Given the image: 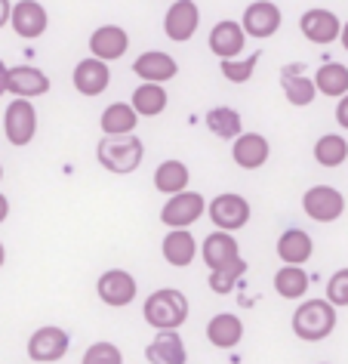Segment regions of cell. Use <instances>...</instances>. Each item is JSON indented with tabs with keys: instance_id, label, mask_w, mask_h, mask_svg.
I'll list each match as a JSON object with an SVG mask.
<instances>
[{
	"instance_id": "1",
	"label": "cell",
	"mask_w": 348,
	"mask_h": 364,
	"mask_svg": "<svg viewBox=\"0 0 348 364\" xmlns=\"http://www.w3.org/2000/svg\"><path fill=\"white\" fill-rule=\"evenodd\" d=\"M188 312H191L188 296L176 287L154 290V294H148V299H145V306H142V318L158 333L161 331H179V327L188 321Z\"/></svg>"
},
{
	"instance_id": "2",
	"label": "cell",
	"mask_w": 348,
	"mask_h": 364,
	"mask_svg": "<svg viewBox=\"0 0 348 364\" xmlns=\"http://www.w3.org/2000/svg\"><path fill=\"white\" fill-rule=\"evenodd\" d=\"M145 158V145L136 133L126 136H102L96 145V161L102 164L108 173H117V176H130L142 167Z\"/></svg>"
},
{
	"instance_id": "3",
	"label": "cell",
	"mask_w": 348,
	"mask_h": 364,
	"mask_svg": "<svg viewBox=\"0 0 348 364\" xmlns=\"http://www.w3.org/2000/svg\"><path fill=\"white\" fill-rule=\"evenodd\" d=\"M293 333L302 343H320L336 331V309L327 299H305L293 312Z\"/></svg>"
},
{
	"instance_id": "4",
	"label": "cell",
	"mask_w": 348,
	"mask_h": 364,
	"mask_svg": "<svg viewBox=\"0 0 348 364\" xmlns=\"http://www.w3.org/2000/svg\"><path fill=\"white\" fill-rule=\"evenodd\" d=\"M250 213H253L250 201L237 192H222L207 204V216H210V223L216 225V232H228V235L244 229V225L250 223Z\"/></svg>"
},
{
	"instance_id": "5",
	"label": "cell",
	"mask_w": 348,
	"mask_h": 364,
	"mask_svg": "<svg viewBox=\"0 0 348 364\" xmlns=\"http://www.w3.org/2000/svg\"><path fill=\"white\" fill-rule=\"evenodd\" d=\"M4 136L13 149H25L38 136V108L28 99H13L4 112Z\"/></svg>"
},
{
	"instance_id": "6",
	"label": "cell",
	"mask_w": 348,
	"mask_h": 364,
	"mask_svg": "<svg viewBox=\"0 0 348 364\" xmlns=\"http://www.w3.org/2000/svg\"><path fill=\"white\" fill-rule=\"evenodd\" d=\"M68 346H71V336H68L65 327L43 324L28 336V358L38 361V364L62 361L68 355Z\"/></svg>"
},
{
	"instance_id": "7",
	"label": "cell",
	"mask_w": 348,
	"mask_h": 364,
	"mask_svg": "<svg viewBox=\"0 0 348 364\" xmlns=\"http://www.w3.org/2000/svg\"><path fill=\"white\" fill-rule=\"evenodd\" d=\"M302 213L315 223H336L345 213V195L333 186H311L302 195Z\"/></svg>"
},
{
	"instance_id": "8",
	"label": "cell",
	"mask_w": 348,
	"mask_h": 364,
	"mask_svg": "<svg viewBox=\"0 0 348 364\" xmlns=\"http://www.w3.org/2000/svg\"><path fill=\"white\" fill-rule=\"evenodd\" d=\"M207 213V201L200 192H179L167 198V204L161 207V223L167 229H188L195 225L200 216Z\"/></svg>"
},
{
	"instance_id": "9",
	"label": "cell",
	"mask_w": 348,
	"mask_h": 364,
	"mask_svg": "<svg viewBox=\"0 0 348 364\" xmlns=\"http://www.w3.org/2000/svg\"><path fill=\"white\" fill-rule=\"evenodd\" d=\"M283 25V13L278 4L271 0H256L244 10V19H241V28L246 38H256V41H268L281 31Z\"/></svg>"
},
{
	"instance_id": "10",
	"label": "cell",
	"mask_w": 348,
	"mask_h": 364,
	"mask_svg": "<svg viewBox=\"0 0 348 364\" xmlns=\"http://www.w3.org/2000/svg\"><path fill=\"white\" fill-rule=\"evenodd\" d=\"M96 294H99V299H102L105 306L124 309V306H130L136 299V294H139V284H136V278L126 269H108L96 281Z\"/></svg>"
},
{
	"instance_id": "11",
	"label": "cell",
	"mask_w": 348,
	"mask_h": 364,
	"mask_svg": "<svg viewBox=\"0 0 348 364\" xmlns=\"http://www.w3.org/2000/svg\"><path fill=\"white\" fill-rule=\"evenodd\" d=\"M200 25V6L195 0H176L163 16V34L173 43H188Z\"/></svg>"
},
{
	"instance_id": "12",
	"label": "cell",
	"mask_w": 348,
	"mask_h": 364,
	"mask_svg": "<svg viewBox=\"0 0 348 364\" xmlns=\"http://www.w3.org/2000/svg\"><path fill=\"white\" fill-rule=\"evenodd\" d=\"M299 31H302V38H305V41L320 43V47H327V43L339 41L342 22H339V16H336L333 10H324V6H311V10L302 13V19H299Z\"/></svg>"
},
{
	"instance_id": "13",
	"label": "cell",
	"mask_w": 348,
	"mask_h": 364,
	"mask_svg": "<svg viewBox=\"0 0 348 364\" xmlns=\"http://www.w3.org/2000/svg\"><path fill=\"white\" fill-rule=\"evenodd\" d=\"M71 84H75V90L80 96L93 99V96H102L108 84H112V68H108V62H99L93 56L80 59L75 71H71Z\"/></svg>"
},
{
	"instance_id": "14",
	"label": "cell",
	"mask_w": 348,
	"mask_h": 364,
	"mask_svg": "<svg viewBox=\"0 0 348 364\" xmlns=\"http://www.w3.org/2000/svg\"><path fill=\"white\" fill-rule=\"evenodd\" d=\"M232 158L241 170H259L268 164L271 158V142L268 136L262 133H253V130H244L237 139L232 142Z\"/></svg>"
},
{
	"instance_id": "15",
	"label": "cell",
	"mask_w": 348,
	"mask_h": 364,
	"mask_svg": "<svg viewBox=\"0 0 348 364\" xmlns=\"http://www.w3.org/2000/svg\"><path fill=\"white\" fill-rule=\"evenodd\" d=\"M10 25L19 38L38 41V38H43V31H47L50 16H47V10H43L40 0H19V4H13Z\"/></svg>"
},
{
	"instance_id": "16",
	"label": "cell",
	"mask_w": 348,
	"mask_h": 364,
	"mask_svg": "<svg viewBox=\"0 0 348 364\" xmlns=\"http://www.w3.org/2000/svg\"><path fill=\"white\" fill-rule=\"evenodd\" d=\"M133 75L142 80V84H167L179 75V62L163 50H145L139 59L133 62Z\"/></svg>"
},
{
	"instance_id": "17",
	"label": "cell",
	"mask_w": 348,
	"mask_h": 364,
	"mask_svg": "<svg viewBox=\"0 0 348 364\" xmlns=\"http://www.w3.org/2000/svg\"><path fill=\"white\" fill-rule=\"evenodd\" d=\"M6 93H13L16 99H38L50 93V77L47 71L34 68V65H13L6 71Z\"/></svg>"
},
{
	"instance_id": "18",
	"label": "cell",
	"mask_w": 348,
	"mask_h": 364,
	"mask_svg": "<svg viewBox=\"0 0 348 364\" xmlns=\"http://www.w3.org/2000/svg\"><path fill=\"white\" fill-rule=\"evenodd\" d=\"M126 50H130V34H126L121 25H99V28L89 34V56L99 62H114V59H121Z\"/></svg>"
},
{
	"instance_id": "19",
	"label": "cell",
	"mask_w": 348,
	"mask_h": 364,
	"mask_svg": "<svg viewBox=\"0 0 348 364\" xmlns=\"http://www.w3.org/2000/svg\"><path fill=\"white\" fill-rule=\"evenodd\" d=\"M210 53L219 56V62H228V59H237L246 47V34L241 28V22L234 19H225V22H216L213 31H210Z\"/></svg>"
},
{
	"instance_id": "20",
	"label": "cell",
	"mask_w": 348,
	"mask_h": 364,
	"mask_svg": "<svg viewBox=\"0 0 348 364\" xmlns=\"http://www.w3.org/2000/svg\"><path fill=\"white\" fill-rule=\"evenodd\" d=\"M200 259H204V266L210 272H216V269L228 266V262L241 259V244L228 232H210L204 244H200Z\"/></svg>"
},
{
	"instance_id": "21",
	"label": "cell",
	"mask_w": 348,
	"mask_h": 364,
	"mask_svg": "<svg viewBox=\"0 0 348 364\" xmlns=\"http://www.w3.org/2000/svg\"><path fill=\"white\" fill-rule=\"evenodd\" d=\"M274 253L283 266H305L315 253V241L305 229H283L278 235V244H274Z\"/></svg>"
},
{
	"instance_id": "22",
	"label": "cell",
	"mask_w": 348,
	"mask_h": 364,
	"mask_svg": "<svg viewBox=\"0 0 348 364\" xmlns=\"http://www.w3.org/2000/svg\"><path fill=\"white\" fill-rule=\"evenodd\" d=\"M161 253L173 269H188L197 259V238L188 229H170L161 241Z\"/></svg>"
},
{
	"instance_id": "23",
	"label": "cell",
	"mask_w": 348,
	"mask_h": 364,
	"mask_svg": "<svg viewBox=\"0 0 348 364\" xmlns=\"http://www.w3.org/2000/svg\"><path fill=\"white\" fill-rule=\"evenodd\" d=\"M241 340H244V321L234 312H219L207 321V343L213 349L228 352L234 346H241Z\"/></svg>"
},
{
	"instance_id": "24",
	"label": "cell",
	"mask_w": 348,
	"mask_h": 364,
	"mask_svg": "<svg viewBox=\"0 0 348 364\" xmlns=\"http://www.w3.org/2000/svg\"><path fill=\"white\" fill-rule=\"evenodd\" d=\"M145 358H148V364H185V340L179 336V331H161L145 346Z\"/></svg>"
},
{
	"instance_id": "25",
	"label": "cell",
	"mask_w": 348,
	"mask_h": 364,
	"mask_svg": "<svg viewBox=\"0 0 348 364\" xmlns=\"http://www.w3.org/2000/svg\"><path fill=\"white\" fill-rule=\"evenodd\" d=\"M188 182H191V170L185 161H176V158H167L158 164V170H154V188H158L161 195H179V192H188Z\"/></svg>"
},
{
	"instance_id": "26",
	"label": "cell",
	"mask_w": 348,
	"mask_h": 364,
	"mask_svg": "<svg viewBox=\"0 0 348 364\" xmlns=\"http://www.w3.org/2000/svg\"><path fill=\"white\" fill-rule=\"evenodd\" d=\"M281 87H283V96H287L290 105L296 108H308L315 102L317 90H315V80L302 75V65H287L281 71Z\"/></svg>"
},
{
	"instance_id": "27",
	"label": "cell",
	"mask_w": 348,
	"mask_h": 364,
	"mask_svg": "<svg viewBox=\"0 0 348 364\" xmlns=\"http://www.w3.org/2000/svg\"><path fill=\"white\" fill-rule=\"evenodd\" d=\"M99 127H102V136H126L136 133L139 127V114L133 112L130 102H112L99 117Z\"/></svg>"
},
{
	"instance_id": "28",
	"label": "cell",
	"mask_w": 348,
	"mask_h": 364,
	"mask_svg": "<svg viewBox=\"0 0 348 364\" xmlns=\"http://www.w3.org/2000/svg\"><path fill=\"white\" fill-rule=\"evenodd\" d=\"M167 102H170L167 87H161V84H139L133 90V96H130V105H133V112L139 117L163 114L167 112Z\"/></svg>"
},
{
	"instance_id": "29",
	"label": "cell",
	"mask_w": 348,
	"mask_h": 364,
	"mask_svg": "<svg viewBox=\"0 0 348 364\" xmlns=\"http://www.w3.org/2000/svg\"><path fill=\"white\" fill-rule=\"evenodd\" d=\"M204 124H207V130L219 136V139H237V136L244 133V121H241V112H234L232 105H216V108H210L207 117H204Z\"/></svg>"
},
{
	"instance_id": "30",
	"label": "cell",
	"mask_w": 348,
	"mask_h": 364,
	"mask_svg": "<svg viewBox=\"0 0 348 364\" xmlns=\"http://www.w3.org/2000/svg\"><path fill=\"white\" fill-rule=\"evenodd\" d=\"M311 80H315L317 93H324L330 99H342L348 93V68L342 62H324Z\"/></svg>"
},
{
	"instance_id": "31",
	"label": "cell",
	"mask_w": 348,
	"mask_h": 364,
	"mask_svg": "<svg viewBox=\"0 0 348 364\" xmlns=\"http://www.w3.org/2000/svg\"><path fill=\"white\" fill-rule=\"evenodd\" d=\"M311 278L305 275L302 266H281L274 272V294L281 299H302L308 294Z\"/></svg>"
},
{
	"instance_id": "32",
	"label": "cell",
	"mask_w": 348,
	"mask_h": 364,
	"mask_svg": "<svg viewBox=\"0 0 348 364\" xmlns=\"http://www.w3.org/2000/svg\"><path fill=\"white\" fill-rule=\"evenodd\" d=\"M315 161L320 167L333 170V167H342L348 161V139L339 133H324L320 139L315 142Z\"/></svg>"
},
{
	"instance_id": "33",
	"label": "cell",
	"mask_w": 348,
	"mask_h": 364,
	"mask_svg": "<svg viewBox=\"0 0 348 364\" xmlns=\"http://www.w3.org/2000/svg\"><path fill=\"white\" fill-rule=\"evenodd\" d=\"M246 275V259H234V262H228V266L222 269H216V272H210V278H207V284L213 294L219 296H225V294H232V290L241 284V278Z\"/></svg>"
},
{
	"instance_id": "34",
	"label": "cell",
	"mask_w": 348,
	"mask_h": 364,
	"mask_svg": "<svg viewBox=\"0 0 348 364\" xmlns=\"http://www.w3.org/2000/svg\"><path fill=\"white\" fill-rule=\"evenodd\" d=\"M256 65H259V53H250V56H244V59L219 62V71H222V77L232 80V84H246V80L256 75Z\"/></svg>"
},
{
	"instance_id": "35",
	"label": "cell",
	"mask_w": 348,
	"mask_h": 364,
	"mask_svg": "<svg viewBox=\"0 0 348 364\" xmlns=\"http://www.w3.org/2000/svg\"><path fill=\"white\" fill-rule=\"evenodd\" d=\"M80 364H124V352L117 349L114 343L99 340V343H93V346H89V349L84 352Z\"/></svg>"
},
{
	"instance_id": "36",
	"label": "cell",
	"mask_w": 348,
	"mask_h": 364,
	"mask_svg": "<svg viewBox=\"0 0 348 364\" xmlns=\"http://www.w3.org/2000/svg\"><path fill=\"white\" fill-rule=\"evenodd\" d=\"M327 303L333 309L348 306V269L333 272V278L327 281Z\"/></svg>"
},
{
	"instance_id": "37",
	"label": "cell",
	"mask_w": 348,
	"mask_h": 364,
	"mask_svg": "<svg viewBox=\"0 0 348 364\" xmlns=\"http://www.w3.org/2000/svg\"><path fill=\"white\" fill-rule=\"evenodd\" d=\"M336 124L342 127V130H348V93L339 99V105H336Z\"/></svg>"
},
{
	"instance_id": "38",
	"label": "cell",
	"mask_w": 348,
	"mask_h": 364,
	"mask_svg": "<svg viewBox=\"0 0 348 364\" xmlns=\"http://www.w3.org/2000/svg\"><path fill=\"white\" fill-rule=\"evenodd\" d=\"M10 13H13V4H10V0H0V28H4V25H10Z\"/></svg>"
},
{
	"instance_id": "39",
	"label": "cell",
	"mask_w": 348,
	"mask_h": 364,
	"mask_svg": "<svg viewBox=\"0 0 348 364\" xmlns=\"http://www.w3.org/2000/svg\"><path fill=\"white\" fill-rule=\"evenodd\" d=\"M6 216H10V201H6V195L0 192V225L6 223Z\"/></svg>"
},
{
	"instance_id": "40",
	"label": "cell",
	"mask_w": 348,
	"mask_h": 364,
	"mask_svg": "<svg viewBox=\"0 0 348 364\" xmlns=\"http://www.w3.org/2000/svg\"><path fill=\"white\" fill-rule=\"evenodd\" d=\"M6 71H10V68H6V65H4V59H0V96L6 93Z\"/></svg>"
},
{
	"instance_id": "41",
	"label": "cell",
	"mask_w": 348,
	"mask_h": 364,
	"mask_svg": "<svg viewBox=\"0 0 348 364\" xmlns=\"http://www.w3.org/2000/svg\"><path fill=\"white\" fill-rule=\"evenodd\" d=\"M339 41H342V47H345V53H348V22L342 25V31H339Z\"/></svg>"
},
{
	"instance_id": "42",
	"label": "cell",
	"mask_w": 348,
	"mask_h": 364,
	"mask_svg": "<svg viewBox=\"0 0 348 364\" xmlns=\"http://www.w3.org/2000/svg\"><path fill=\"white\" fill-rule=\"evenodd\" d=\"M6 262V247H4V241H0V266Z\"/></svg>"
},
{
	"instance_id": "43",
	"label": "cell",
	"mask_w": 348,
	"mask_h": 364,
	"mask_svg": "<svg viewBox=\"0 0 348 364\" xmlns=\"http://www.w3.org/2000/svg\"><path fill=\"white\" fill-rule=\"evenodd\" d=\"M0 182H4V164H0Z\"/></svg>"
},
{
	"instance_id": "44",
	"label": "cell",
	"mask_w": 348,
	"mask_h": 364,
	"mask_svg": "<svg viewBox=\"0 0 348 364\" xmlns=\"http://www.w3.org/2000/svg\"><path fill=\"white\" fill-rule=\"evenodd\" d=\"M170 4H176V0H170Z\"/></svg>"
},
{
	"instance_id": "45",
	"label": "cell",
	"mask_w": 348,
	"mask_h": 364,
	"mask_svg": "<svg viewBox=\"0 0 348 364\" xmlns=\"http://www.w3.org/2000/svg\"><path fill=\"white\" fill-rule=\"evenodd\" d=\"M320 364H327V361H320Z\"/></svg>"
}]
</instances>
